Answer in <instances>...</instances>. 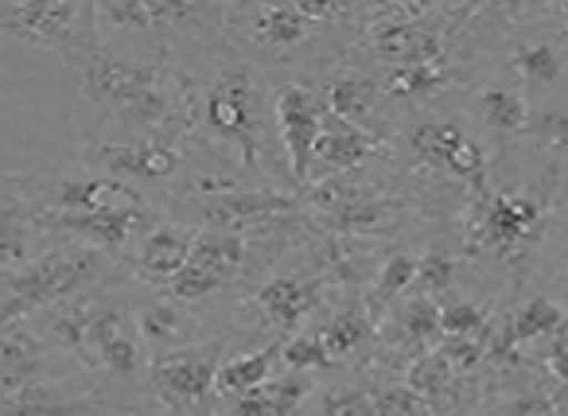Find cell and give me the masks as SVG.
I'll return each instance as SVG.
<instances>
[{
	"label": "cell",
	"mask_w": 568,
	"mask_h": 416,
	"mask_svg": "<svg viewBox=\"0 0 568 416\" xmlns=\"http://www.w3.org/2000/svg\"><path fill=\"white\" fill-rule=\"evenodd\" d=\"M110 276V257L102 250H90L79 242H51L24 268L4 273V296H0V319L32 323L36 315L98 288V281Z\"/></svg>",
	"instance_id": "5b68a950"
},
{
	"label": "cell",
	"mask_w": 568,
	"mask_h": 416,
	"mask_svg": "<svg viewBox=\"0 0 568 416\" xmlns=\"http://www.w3.org/2000/svg\"><path fill=\"white\" fill-rule=\"evenodd\" d=\"M48 346L51 343L32 323H4L0 327V389H4V397L43 382Z\"/></svg>",
	"instance_id": "484cf974"
},
{
	"label": "cell",
	"mask_w": 568,
	"mask_h": 416,
	"mask_svg": "<svg viewBox=\"0 0 568 416\" xmlns=\"http://www.w3.org/2000/svg\"><path fill=\"white\" fill-rule=\"evenodd\" d=\"M74 74L82 102H90L102 121L118 129V141L199 129V87L175 59L121 55L98 35V43L74 59Z\"/></svg>",
	"instance_id": "6da1fadb"
},
{
	"label": "cell",
	"mask_w": 568,
	"mask_h": 416,
	"mask_svg": "<svg viewBox=\"0 0 568 416\" xmlns=\"http://www.w3.org/2000/svg\"><path fill=\"white\" fill-rule=\"evenodd\" d=\"M276 102V141L284 149V172L296 191H304L316 172V144L324 133V98L308 82H281Z\"/></svg>",
	"instance_id": "9a60e30c"
},
{
	"label": "cell",
	"mask_w": 568,
	"mask_h": 416,
	"mask_svg": "<svg viewBox=\"0 0 568 416\" xmlns=\"http://www.w3.org/2000/svg\"><path fill=\"white\" fill-rule=\"evenodd\" d=\"M560 281H568V245H565V261H560Z\"/></svg>",
	"instance_id": "ab89813d"
},
{
	"label": "cell",
	"mask_w": 568,
	"mask_h": 416,
	"mask_svg": "<svg viewBox=\"0 0 568 416\" xmlns=\"http://www.w3.org/2000/svg\"><path fill=\"white\" fill-rule=\"evenodd\" d=\"M382 261L386 257L378 253V242H366V237L327 234V230H316L308 237V265L324 276L327 288H366L378 276Z\"/></svg>",
	"instance_id": "ffe728a7"
},
{
	"label": "cell",
	"mask_w": 568,
	"mask_h": 416,
	"mask_svg": "<svg viewBox=\"0 0 568 416\" xmlns=\"http://www.w3.org/2000/svg\"><path fill=\"white\" fill-rule=\"evenodd\" d=\"M541 366H545V374H549L552 382H557L560 389L568 393V327L560 331L557 338H549V343H545Z\"/></svg>",
	"instance_id": "74e56055"
},
{
	"label": "cell",
	"mask_w": 568,
	"mask_h": 416,
	"mask_svg": "<svg viewBox=\"0 0 568 416\" xmlns=\"http://www.w3.org/2000/svg\"><path fill=\"white\" fill-rule=\"evenodd\" d=\"M301 203L308 222H316V230L366 237V242H382V237L397 234L413 211L405 191H397L386 175H374V168L308 183L301 191Z\"/></svg>",
	"instance_id": "277c9868"
},
{
	"label": "cell",
	"mask_w": 568,
	"mask_h": 416,
	"mask_svg": "<svg viewBox=\"0 0 568 416\" xmlns=\"http://www.w3.org/2000/svg\"><path fill=\"white\" fill-rule=\"evenodd\" d=\"M98 9L87 0H4L0 4V35L4 40L36 43V48L63 51L79 59L98 43Z\"/></svg>",
	"instance_id": "9c48e42d"
},
{
	"label": "cell",
	"mask_w": 568,
	"mask_h": 416,
	"mask_svg": "<svg viewBox=\"0 0 568 416\" xmlns=\"http://www.w3.org/2000/svg\"><path fill=\"white\" fill-rule=\"evenodd\" d=\"M87 351H90V369H102L113 382L133 385L144 369V338L136 331V319H129V312L105 288L102 300H98L94 323H90Z\"/></svg>",
	"instance_id": "e0dca14e"
},
{
	"label": "cell",
	"mask_w": 568,
	"mask_h": 416,
	"mask_svg": "<svg viewBox=\"0 0 568 416\" xmlns=\"http://www.w3.org/2000/svg\"><path fill=\"white\" fill-rule=\"evenodd\" d=\"M320 416H378V405H374L371 385L343 382V385L324 389V397H320Z\"/></svg>",
	"instance_id": "e575fe53"
},
{
	"label": "cell",
	"mask_w": 568,
	"mask_h": 416,
	"mask_svg": "<svg viewBox=\"0 0 568 416\" xmlns=\"http://www.w3.org/2000/svg\"><path fill=\"white\" fill-rule=\"evenodd\" d=\"M183 307L187 304H180V300H172V296H156V300L136 304L133 319H136V331H141V338H144V351H149L152 358L191 346V331H195V323H191V315L183 312Z\"/></svg>",
	"instance_id": "83f0119b"
},
{
	"label": "cell",
	"mask_w": 568,
	"mask_h": 416,
	"mask_svg": "<svg viewBox=\"0 0 568 416\" xmlns=\"http://www.w3.org/2000/svg\"><path fill=\"white\" fill-rule=\"evenodd\" d=\"M358 4H226V40L242 59H293L335 28H355Z\"/></svg>",
	"instance_id": "8992f818"
},
{
	"label": "cell",
	"mask_w": 568,
	"mask_h": 416,
	"mask_svg": "<svg viewBox=\"0 0 568 416\" xmlns=\"http://www.w3.org/2000/svg\"><path fill=\"white\" fill-rule=\"evenodd\" d=\"M199 133L206 144L222 149L237 160V168L250 175H265L281 168L284 152L276 133V102L268 98L265 79L250 59L234 55L219 63V71L199 87Z\"/></svg>",
	"instance_id": "3957f363"
},
{
	"label": "cell",
	"mask_w": 568,
	"mask_h": 416,
	"mask_svg": "<svg viewBox=\"0 0 568 416\" xmlns=\"http://www.w3.org/2000/svg\"><path fill=\"white\" fill-rule=\"evenodd\" d=\"M382 343L394 346V351H405V366H409L417 354L436 351L444 343V327H440V300L433 296H405L394 312L382 323Z\"/></svg>",
	"instance_id": "d4e9b609"
},
{
	"label": "cell",
	"mask_w": 568,
	"mask_h": 416,
	"mask_svg": "<svg viewBox=\"0 0 568 416\" xmlns=\"http://www.w3.org/2000/svg\"><path fill=\"white\" fill-rule=\"evenodd\" d=\"M537 105L521 94L510 82H479L471 90V113L490 136H498L503 149L526 141L529 136V121H534Z\"/></svg>",
	"instance_id": "cb8c5ba5"
},
{
	"label": "cell",
	"mask_w": 568,
	"mask_h": 416,
	"mask_svg": "<svg viewBox=\"0 0 568 416\" xmlns=\"http://www.w3.org/2000/svg\"><path fill=\"white\" fill-rule=\"evenodd\" d=\"M510 40L503 43V74L521 94H549L568 74V43L541 24V4H537V28L518 32L510 28Z\"/></svg>",
	"instance_id": "2e32d148"
},
{
	"label": "cell",
	"mask_w": 568,
	"mask_h": 416,
	"mask_svg": "<svg viewBox=\"0 0 568 416\" xmlns=\"http://www.w3.org/2000/svg\"><path fill=\"white\" fill-rule=\"evenodd\" d=\"M371 393L374 405H378V416H436L409 382H378L371 385Z\"/></svg>",
	"instance_id": "d590c367"
},
{
	"label": "cell",
	"mask_w": 568,
	"mask_h": 416,
	"mask_svg": "<svg viewBox=\"0 0 568 416\" xmlns=\"http://www.w3.org/2000/svg\"><path fill=\"white\" fill-rule=\"evenodd\" d=\"M541 24H549L552 32L568 43V0H560V4H541Z\"/></svg>",
	"instance_id": "f35d334b"
},
{
	"label": "cell",
	"mask_w": 568,
	"mask_h": 416,
	"mask_svg": "<svg viewBox=\"0 0 568 416\" xmlns=\"http://www.w3.org/2000/svg\"><path fill=\"white\" fill-rule=\"evenodd\" d=\"M324 312H327V304H324ZM312 331H316V338L324 343L327 358L339 366V362H347L351 354L371 346L382 327L371 315V307H366V300L355 296V292H347V296L339 300V307H332L324 319L312 323Z\"/></svg>",
	"instance_id": "4316f807"
},
{
	"label": "cell",
	"mask_w": 568,
	"mask_h": 416,
	"mask_svg": "<svg viewBox=\"0 0 568 416\" xmlns=\"http://www.w3.org/2000/svg\"><path fill=\"white\" fill-rule=\"evenodd\" d=\"M560 164L545 160L541 172L495 180V191L459 211V257L521 276L557 230Z\"/></svg>",
	"instance_id": "7a4b0ae2"
},
{
	"label": "cell",
	"mask_w": 568,
	"mask_h": 416,
	"mask_svg": "<svg viewBox=\"0 0 568 416\" xmlns=\"http://www.w3.org/2000/svg\"><path fill=\"white\" fill-rule=\"evenodd\" d=\"M320 98H324V110L335 118L351 121V125H363L371 133L386 136V121H382V105H386V90H382L378 74L366 71L355 63H339L320 79Z\"/></svg>",
	"instance_id": "44dd1931"
},
{
	"label": "cell",
	"mask_w": 568,
	"mask_h": 416,
	"mask_svg": "<svg viewBox=\"0 0 568 416\" xmlns=\"http://www.w3.org/2000/svg\"><path fill=\"white\" fill-rule=\"evenodd\" d=\"M417 268H420V253H405V250L386 253V261H382L371 292L363 296L366 307H371V315L378 319V327L386 323V315L394 312V307L402 304L413 288H417Z\"/></svg>",
	"instance_id": "f1b7e54d"
},
{
	"label": "cell",
	"mask_w": 568,
	"mask_h": 416,
	"mask_svg": "<svg viewBox=\"0 0 568 416\" xmlns=\"http://www.w3.org/2000/svg\"><path fill=\"white\" fill-rule=\"evenodd\" d=\"M503 416H565L545 385H518L514 393H506L503 400Z\"/></svg>",
	"instance_id": "8d00e7d4"
},
{
	"label": "cell",
	"mask_w": 568,
	"mask_h": 416,
	"mask_svg": "<svg viewBox=\"0 0 568 416\" xmlns=\"http://www.w3.org/2000/svg\"><path fill=\"white\" fill-rule=\"evenodd\" d=\"M459 250L444 242H433L420 250V268H417V292L433 300H448V288L459 276Z\"/></svg>",
	"instance_id": "4dcf8cb0"
},
{
	"label": "cell",
	"mask_w": 568,
	"mask_h": 416,
	"mask_svg": "<svg viewBox=\"0 0 568 416\" xmlns=\"http://www.w3.org/2000/svg\"><path fill=\"white\" fill-rule=\"evenodd\" d=\"M389 136L371 133L363 125H351V121L324 113V133L316 144V172L312 183L327 180V175H343V172H358V168H374L378 160H389Z\"/></svg>",
	"instance_id": "7402d4cb"
},
{
	"label": "cell",
	"mask_w": 568,
	"mask_h": 416,
	"mask_svg": "<svg viewBox=\"0 0 568 416\" xmlns=\"http://www.w3.org/2000/svg\"><path fill=\"white\" fill-rule=\"evenodd\" d=\"M9 187H17V195L24 199L32 211L40 214H98L110 206L133 203L136 187L113 180L105 172H55V175H4Z\"/></svg>",
	"instance_id": "4fadbf2b"
},
{
	"label": "cell",
	"mask_w": 568,
	"mask_h": 416,
	"mask_svg": "<svg viewBox=\"0 0 568 416\" xmlns=\"http://www.w3.org/2000/svg\"><path fill=\"white\" fill-rule=\"evenodd\" d=\"M284 358V335L268 338L265 346L250 354H237V358H226L219 369V397H237V393H250L257 385L273 382V366Z\"/></svg>",
	"instance_id": "f546056e"
},
{
	"label": "cell",
	"mask_w": 568,
	"mask_h": 416,
	"mask_svg": "<svg viewBox=\"0 0 568 416\" xmlns=\"http://www.w3.org/2000/svg\"><path fill=\"white\" fill-rule=\"evenodd\" d=\"M32 214L43 234H51V237L63 234L67 242L102 250L105 257L136 253L144 234L160 222V214H152V206L144 203V199H133V203L110 206V211H98V214H40V211H32Z\"/></svg>",
	"instance_id": "5bb4252c"
},
{
	"label": "cell",
	"mask_w": 568,
	"mask_h": 416,
	"mask_svg": "<svg viewBox=\"0 0 568 416\" xmlns=\"http://www.w3.org/2000/svg\"><path fill=\"white\" fill-rule=\"evenodd\" d=\"M565 327H568V312L560 307V300L534 292V296L506 307V312L490 323L487 358L510 366V362H521V351H526V346L549 343V338H557Z\"/></svg>",
	"instance_id": "d6986e66"
},
{
	"label": "cell",
	"mask_w": 568,
	"mask_h": 416,
	"mask_svg": "<svg viewBox=\"0 0 568 416\" xmlns=\"http://www.w3.org/2000/svg\"><path fill=\"white\" fill-rule=\"evenodd\" d=\"M409 172H420L436 183L464 191L467 203H479L495 191V168L490 152L459 113H425L405 133Z\"/></svg>",
	"instance_id": "ba28073f"
},
{
	"label": "cell",
	"mask_w": 568,
	"mask_h": 416,
	"mask_svg": "<svg viewBox=\"0 0 568 416\" xmlns=\"http://www.w3.org/2000/svg\"><path fill=\"white\" fill-rule=\"evenodd\" d=\"M226 343H191L149 366V393L175 416H219V369Z\"/></svg>",
	"instance_id": "30bf717a"
},
{
	"label": "cell",
	"mask_w": 568,
	"mask_h": 416,
	"mask_svg": "<svg viewBox=\"0 0 568 416\" xmlns=\"http://www.w3.org/2000/svg\"><path fill=\"white\" fill-rule=\"evenodd\" d=\"M335 362L327 358L324 343L316 338V331H296V335L284 338V358H281V369H293V374H324L332 369Z\"/></svg>",
	"instance_id": "836d02e7"
},
{
	"label": "cell",
	"mask_w": 568,
	"mask_h": 416,
	"mask_svg": "<svg viewBox=\"0 0 568 416\" xmlns=\"http://www.w3.org/2000/svg\"><path fill=\"white\" fill-rule=\"evenodd\" d=\"M261 237L230 234V230H199L191 261L180 276L172 281V288L164 296L180 300V304H203V300L219 296V292L234 288L237 281H245V273L261 265L253 261V245Z\"/></svg>",
	"instance_id": "8fae6325"
},
{
	"label": "cell",
	"mask_w": 568,
	"mask_h": 416,
	"mask_svg": "<svg viewBox=\"0 0 568 416\" xmlns=\"http://www.w3.org/2000/svg\"><path fill=\"white\" fill-rule=\"evenodd\" d=\"M195 141L199 129L195 133L133 136V141H94L87 149V164L121 183H168L191 164Z\"/></svg>",
	"instance_id": "7c38bea8"
},
{
	"label": "cell",
	"mask_w": 568,
	"mask_h": 416,
	"mask_svg": "<svg viewBox=\"0 0 568 416\" xmlns=\"http://www.w3.org/2000/svg\"><path fill=\"white\" fill-rule=\"evenodd\" d=\"M490 315L487 307H479L467 296H448L440 300V327L444 338H487L490 331Z\"/></svg>",
	"instance_id": "d6a6232c"
},
{
	"label": "cell",
	"mask_w": 568,
	"mask_h": 416,
	"mask_svg": "<svg viewBox=\"0 0 568 416\" xmlns=\"http://www.w3.org/2000/svg\"><path fill=\"white\" fill-rule=\"evenodd\" d=\"M183 214L199 222V230H230V234L265 237V234H296L308 222L301 191L281 187H242L230 180H191Z\"/></svg>",
	"instance_id": "52a82bcc"
},
{
	"label": "cell",
	"mask_w": 568,
	"mask_h": 416,
	"mask_svg": "<svg viewBox=\"0 0 568 416\" xmlns=\"http://www.w3.org/2000/svg\"><path fill=\"white\" fill-rule=\"evenodd\" d=\"M324 304H327V281L312 265L284 268V273H273L265 284L253 288L257 315L284 338L304 331L308 315L324 312Z\"/></svg>",
	"instance_id": "ac0fdd59"
},
{
	"label": "cell",
	"mask_w": 568,
	"mask_h": 416,
	"mask_svg": "<svg viewBox=\"0 0 568 416\" xmlns=\"http://www.w3.org/2000/svg\"><path fill=\"white\" fill-rule=\"evenodd\" d=\"M529 144L537 152H545L549 160H568V110H557V105H537L534 121H529Z\"/></svg>",
	"instance_id": "1f68e13d"
},
{
	"label": "cell",
	"mask_w": 568,
	"mask_h": 416,
	"mask_svg": "<svg viewBox=\"0 0 568 416\" xmlns=\"http://www.w3.org/2000/svg\"><path fill=\"white\" fill-rule=\"evenodd\" d=\"M195 237H199V226H191V222L160 219L133 253L136 281H144L156 292H168L175 276L187 268L191 250H195Z\"/></svg>",
	"instance_id": "603a6c76"
}]
</instances>
